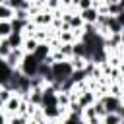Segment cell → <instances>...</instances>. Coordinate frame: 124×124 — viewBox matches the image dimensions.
Segmentation results:
<instances>
[{"mask_svg":"<svg viewBox=\"0 0 124 124\" xmlns=\"http://www.w3.org/2000/svg\"><path fill=\"white\" fill-rule=\"evenodd\" d=\"M72 70H74V66H72L70 58H60V60L50 62V78H52V81H56V83H60V81H64L66 78H70ZM52 81H50V83H52Z\"/></svg>","mask_w":124,"mask_h":124,"instance_id":"6da1fadb","label":"cell"},{"mask_svg":"<svg viewBox=\"0 0 124 124\" xmlns=\"http://www.w3.org/2000/svg\"><path fill=\"white\" fill-rule=\"evenodd\" d=\"M99 101H101L105 112H120V114H124L122 97H116L112 93H103V95H99Z\"/></svg>","mask_w":124,"mask_h":124,"instance_id":"7a4b0ae2","label":"cell"},{"mask_svg":"<svg viewBox=\"0 0 124 124\" xmlns=\"http://www.w3.org/2000/svg\"><path fill=\"white\" fill-rule=\"evenodd\" d=\"M39 64H41V62H39L31 52H25L23 58H21V62H19V66H17V70H19L21 74H25L27 78H33V76H37Z\"/></svg>","mask_w":124,"mask_h":124,"instance_id":"3957f363","label":"cell"},{"mask_svg":"<svg viewBox=\"0 0 124 124\" xmlns=\"http://www.w3.org/2000/svg\"><path fill=\"white\" fill-rule=\"evenodd\" d=\"M52 17H54V14H52L50 10H46V8H41L37 14H33V16H31V21H33L37 27H50V21H52Z\"/></svg>","mask_w":124,"mask_h":124,"instance_id":"277c9868","label":"cell"},{"mask_svg":"<svg viewBox=\"0 0 124 124\" xmlns=\"http://www.w3.org/2000/svg\"><path fill=\"white\" fill-rule=\"evenodd\" d=\"M124 29V12L118 16H108L107 14V33H122Z\"/></svg>","mask_w":124,"mask_h":124,"instance_id":"5b68a950","label":"cell"},{"mask_svg":"<svg viewBox=\"0 0 124 124\" xmlns=\"http://www.w3.org/2000/svg\"><path fill=\"white\" fill-rule=\"evenodd\" d=\"M23 54H25V52H23V48H21V46H17V48H12V50H10L2 60H4V64H6L10 70H16V68L19 66V62H21Z\"/></svg>","mask_w":124,"mask_h":124,"instance_id":"8992f818","label":"cell"},{"mask_svg":"<svg viewBox=\"0 0 124 124\" xmlns=\"http://www.w3.org/2000/svg\"><path fill=\"white\" fill-rule=\"evenodd\" d=\"M50 50H52V46H50V43H48V41H39V45L35 46V50H33L31 54H33L39 62H43V60L50 54Z\"/></svg>","mask_w":124,"mask_h":124,"instance_id":"52a82bcc","label":"cell"},{"mask_svg":"<svg viewBox=\"0 0 124 124\" xmlns=\"http://www.w3.org/2000/svg\"><path fill=\"white\" fill-rule=\"evenodd\" d=\"M79 17L83 19V23H93V25H95V21H97V17H99V10H97V6L79 10Z\"/></svg>","mask_w":124,"mask_h":124,"instance_id":"ba28073f","label":"cell"},{"mask_svg":"<svg viewBox=\"0 0 124 124\" xmlns=\"http://www.w3.org/2000/svg\"><path fill=\"white\" fill-rule=\"evenodd\" d=\"M124 122V114L120 112H105L101 116V124H122Z\"/></svg>","mask_w":124,"mask_h":124,"instance_id":"9c48e42d","label":"cell"},{"mask_svg":"<svg viewBox=\"0 0 124 124\" xmlns=\"http://www.w3.org/2000/svg\"><path fill=\"white\" fill-rule=\"evenodd\" d=\"M103 4H105V2H103ZM105 8H107V14H108V16H118V14L124 12V0L112 2V4H105Z\"/></svg>","mask_w":124,"mask_h":124,"instance_id":"30bf717a","label":"cell"},{"mask_svg":"<svg viewBox=\"0 0 124 124\" xmlns=\"http://www.w3.org/2000/svg\"><path fill=\"white\" fill-rule=\"evenodd\" d=\"M6 39H8V43H10V46H12V48H17V46H21V43H23V33L12 31Z\"/></svg>","mask_w":124,"mask_h":124,"instance_id":"8fae6325","label":"cell"},{"mask_svg":"<svg viewBox=\"0 0 124 124\" xmlns=\"http://www.w3.org/2000/svg\"><path fill=\"white\" fill-rule=\"evenodd\" d=\"M37 45H39V41H37L35 37H23V43H21V48H23V52H33Z\"/></svg>","mask_w":124,"mask_h":124,"instance_id":"7c38bea8","label":"cell"},{"mask_svg":"<svg viewBox=\"0 0 124 124\" xmlns=\"http://www.w3.org/2000/svg\"><path fill=\"white\" fill-rule=\"evenodd\" d=\"M6 4L16 12V10H21V8H29L31 6V2L29 0H6Z\"/></svg>","mask_w":124,"mask_h":124,"instance_id":"4fadbf2b","label":"cell"},{"mask_svg":"<svg viewBox=\"0 0 124 124\" xmlns=\"http://www.w3.org/2000/svg\"><path fill=\"white\" fill-rule=\"evenodd\" d=\"M12 17H14V10L6 2H0V19H12Z\"/></svg>","mask_w":124,"mask_h":124,"instance_id":"5bb4252c","label":"cell"},{"mask_svg":"<svg viewBox=\"0 0 124 124\" xmlns=\"http://www.w3.org/2000/svg\"><path fill=\"white\" fill-rule=\"evenodd\" d=\"M10 33H12V23H10V19H0V39L8 37Z\"/></svg>","mask_w":124,"mask_h":124,"instance_id":"9a60e30c","label":"cell"},{"mask_svg":"<svg viewBox=\"0 0 124 124\" xmlns=\"http://www.w3.org/2000/svg\"><path fill=\"white\" fill-rule=\"evenodd\" d=\"M10 50H12V46H10L8 39H6V37H4V39H0V58H4Z\"/></svg>","mask_w":124,"mask_h":124,"instance_id":"2e32d148","label":"cell"},{"mask_svg":"<svg viewBox=\"0 0 124 124\" xmlns=\"http://www.w3.org/2000/svg\"><path fill=\"white\" fill-rule=\"evenodd\" d=\"M2 122H6V112H4V110H0V124H2Z\"/></svg>","mask_w":124,"mask_h":124,"instance_id":"e0dca14e","label":"cell"},{"mask_svg":"<svg viewBox=\"0 0 124 124\" xmlns=\"http://www.w3.org/2000/svg\"><path fill=\"white\" fill-rule=\"evenodd\" d=\"M0 2H6V0H0Z\"/></svg>","mask_w":124,"mask_h":124,"instance_id":"ac0fdd59","label":"cell"},{"mask_svg":"<svg viewBox=\"0 0 124 124\" xmlns=\"http://www.w3.org/2000/svg\"><path fill=\"white\" fill-rule=\"evenodd\" d=\"M29 2H31V0H29Z\"/></svg>","mask_w":124,"mask_h":124,"instance_id":"d6986e66","label":"cell"}]
</instances>
